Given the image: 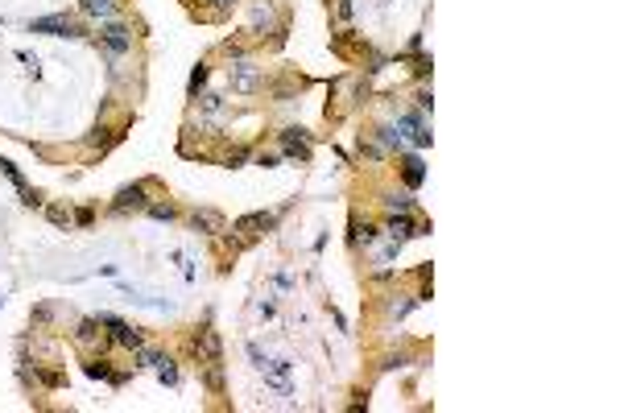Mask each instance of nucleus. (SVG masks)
Returning <instances> with one entry per match:
<instances>
[{
    "instance_id": "nucleus-1",
    "label": "nucleus",
    "mask_w": 620,
    "mask_h": 413,
    "mask_svg": "<svg viewBox=\"0 0 620 413\" xmlns=\"http://www.w3.org/2000/svg\"><path fill=\"white\" fill-rule=\"evenodd\" d=\"M34 34H50V38H83V29L71 17H38Z\"/></svg>"
},
{
    "instance_id": "nucleus-2",
    "label": "nucleus",
    "mask_w": 620,
    "mask_h": 413,
    "mask_svg": "<svg viewBox=\"0 0 620 413\" xmlns=\"http://www.w3.org/2000/svg\"><path fill=\"white\" fill-rule=\"evenodd\" d=\"M99 322L112 331V339H116V343H125V347H136V352H141V343H145V339H141V331H136V326L112 319V314H99Z\"/></svg>"
},
{
    "instance_id": "nucleus-3",
    "label": "nucleus",
    "mask_w": 620,
    "mask_h": 413,
    "mask_svg": "<svg viewBox=\"0 0 620 413\" xmlns=\"http://www.w3.org/2000/svg\"><path fill=\"white\" fill-rule=\"evenodd\" d=\"M389 231H393V240H409V236H422V231H430V228H418V224L409 219V211H393Z\"/></svg>"
},
{
    "instance_id": "nucleus-4",
    "label": "nucleus",
    "mask_w": 620,
    "mask_h": 413,
    "mask_svg": "<svg viewBox=\"0 0 620 413\" xmlns=\"http://www.w3.org/2000/svg\"><path fill=\"white\" fill-rule=\"evenodd\" d=\"M99 38H104V46L112 50V54H125V50L133 46V38H129V29H125V25H104V34H99Z\"/></svg>"
},
{
    "instance_id": "nucleus-5",
    "label": "nucleus",
    "mask_w": 620,
    "mask_h": 413,
    "mask_svg": "<svg viewBox=\"0 0 620 413\" xmlns=\"http://www.w3.org/2000/svg\"><path fill=\"white\" fill-rule=\"evenodd\" d=\"M195 347L203 352V360H223V347H220V335L211 331V326H203L199 331V339H195Z\"/></svg>"
},
{
    "instance_id": "nucleus-6",
    "label": "nucleus",
    "mask_w": 620,
    "mask_h": 413,
    "mask_svg": "<svg viewBox=\"0 0 620 413\" xmlns=\"http://www.w3.org/2000/svg\"><path fill=\"white\" fill-rule=\"evenodd\" d=\"M281 145H286V153H294V157H310V145H307V129H286L281 133Z\"/></svg>"
},
{
    "instance_id": "nucleus-7",
    "label": "nucleus",
    "mask_w": 620,
    "mask_h": 413,
    "mask_svg": "<svg viewBox=\"0 0 620 413\" xmlns=\"http://www.w3.org/2000/svg\"><path fill=\"white\" fill-rule=\"evenodd\" d=\"M129 207H145V186H125L120 194H116V203H112V211L120 215V211H129Z\"/></svg>"
},
{
    "instance_id": "nucleus-8",
    "label": "nucleus",
    "mask_w": 620,
    "mask_h": 413,
    "mask_svg": "<svg viewBox=\"0 0 620 413\" xmlns=\"http://www.w3.org/2000/svg\"><path fill=\"white\" fill-rule=\"evenodd\" d=\"M269 228H273V215H269V211H253V215H240V219H236V231H248V236L269 231Z\"/></svg>"
},
{
    "instance_id": "nucleus-9",
    "label": "nucleus",
    "mask_w": 620,
    "mask_h": 413,
    "mask_svg": "<svg viewBox=\"0 0 620 413\" xmlns=\"http://www.w3.org/2000/svg\"><path fill=\"white\" fill-rule=\"evenodd\" d=\"M257 87V66L253 62H240L236 66V92H253Z\"/></svg>"
},
{
    "instance_id": "nucleus-10",
    "label": "nucleus",
    "mask_w": 620,
    "mask_h": 413,
    "mask_svg": "<svg viewBox=\"0 0 620 413\" xmlns=\"http://www.w3.org/2000/svg\"><path fill=\"white\" fill-rule=\"evenodd\" d=\"M87 376H91V380H112V384H120V380H125L120 372H112V368H108V360H91Z\"/></svg>"
},
{
    "instance_id": "nucleus-11",
    "label": "nucleus",
    "mask_w": 620,
    "mask_h": 413,
    "mask_svg": "<svg viewBox=\"0 0 620 413\" xmlns=\"http://www.w3.org/2000/svg\"><path fill=\"white\" fill-rule=\"evenodd\" d=\"M401 170H405V182H409V186H422V178H426L422 157H405V161H401Z\"/></svg>"
},
{
    "instance_id": "nucleus-12",
    "label": "nucleus",
    "mask_w": 620,
    "mask_h": 413,
    "mask_svg": "<svg viewBox=\"0 0 620 413\" xmlns=\"http://www.w3.org/2000/svg\"><path fill=\"white\" fill-rule=\"evenodd\" d=\"M75 339H79L83 347H91V343L99 339V319H83L79 322V331H75Z\"/></svg>"
},
{
    "instance_id": "nucleus-13",
    "label": "nucleus",
    "mask_w": 620,
    "mask_h": 413,
    "mask_svg": "<svg viewBox=\"0 0 620 413\" xmlns=\"http://www.w3.org/2000/svg\"><path fill=\"white\" fill-rule=\"evenodd\" d=\"M207 389L223 393V360H207Z\"/></svg>"
},
{
    "instance_id": "nucleus-14",
    "label": "nucleus",
    "mask_w": 620,
    "mask_h": 413,
    "mask_svg": "<svg viewBox=\"0 0 620 413\" xmlns=\"http://www.w3.org/2000/svg\"><path fill=\"white\" fill-rule=\"evenodd\" d=\"M195 228H203V231H220V215H216V211H195Z\"/></svg>"
},
{
    "instance_id": "nucleus-15",
    "label": "nucleus",
    "mask_w": 620,
    "mask_h": 413,
    "mask_svg": "<svg viewBox=\"0 0 620 413\" xmlns=\"http://www.w3.org/2000/svg\"><path fill=\"white\" fill-rule=\"evenodd\" d=\"M83 13L87 17H108L112 13V0H83Z\"/></svg>"
},
{
    "instance_id": "nucleus-16",
    "label": "nucleus",
    "mask_w": 620,
    "mask_h": 413,
    "mask_svg": "<svg viewBox=\"0 0 620 413\" xmlns=\"http://www.w3.org/2000/svg\"><path fill=\"white\" fill-rule=\"evenodd\" d=\"M385 207H389V211H409L414 198H409V194H385Z\"/></svg>"
},
{
    "instance_id": "nucleus-17",
    "label": "nucleus",
    "mask_w": 620,
    "mask_h": 413,
    "mask_svg": "<svg viewBox=\"0 0 620 413\" xmlns=\"http://www.w3.org/2000/svg\"><path fill=\"white\" fill-rule=\"evenodd\" d=\"M203 83H207V66H195V75H190V95L203 92Z\"/></svg>"
},
{
    "instance_id": "nucleus-18",
    "label": "nucleus",
    "mask_w": 620,
    "mask_h": 413,
    "mask_svg": "<svg viewBox=\"0 0 620 413\" xmlns=\"http://www.w3.org/2000/svg\"><path fill=\"white\" fill-rule=\"evenodd\" d=\"M141 364L145 368H162V364H170V360H166L162 352H141Z\"/></svg>"
},
{
    "instance_id": "nucleus-19",
    "label": "nucleus",
    "mask_w": 620,
    "mask_h": 413,
    "mask_svg": "<svg viewBox=\"0 0 620 413\" xmlns=\"http://www.w3.org/2000/svg\"><path fill=\"white\" fill-rule=\"evenodd\" d=\"M248 360H253V368H265V364H269L265 356H261V347H257V343H248Z\"/></svg>"
},
{
    "instance_id": "nucleus-20",
    "label": "nucleus",
    "mask_w": 620,
    "mask_h": 413,
    "mask_svg": "<svg viewBox=\"0 0 620 413\" xmlns=\"http://www.w3.org/2000/svg\"><path fill=\"white\" fill-rule=\"evenodd\" d=\"M149 215H153V219H166V224H170V219H174V207H149Z\"/></svg>"
},
{
    "instance_id": "nucleus-21",
    "label": "nucleus",
    "mask_w": 620,
    "mask_h": 413,
    "mask_svg": "<svg viewBox=\"0 0 620 413\" xmlns=\"http://www.w3.org/2000/svg\"><path fill=\"white\" fill-rule=\"evenodd\" d=\"M405 364H409V356H389L381 368H405Z\"/></svg>"
},
{
    "instance_id": "nucleus-22",
    "label": "nucleus",
    "mask_w": 620,
    "mask_h": 413,
    "mask_svg": "<svg viewBox=\"0 0 620 413\" xmlns=\"http://www.w3.org/2000/svg\"><path fill=\"white\" fill-rule=\"evenodd\" d=\"M42 384H50V389H58V384H62V376H58V372H42Z\"/></svg>"
},
{
    "instance_id": "nucleus-23",
    "label": "nucleus",
    "mask_w": 620,
    "mask_h": 413,
    "mask_svg": "<svg viewBox=\"0 0 620 413\" xmlns=\"http://www.w3.org/2000/svg\"><path fill=\"white\" fill-rule=\"evenodd\" d=\"M211 4H216V8H232V4H236V0H211Z\"/></svg>"
}]
</instances>
